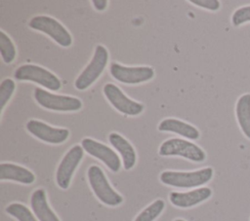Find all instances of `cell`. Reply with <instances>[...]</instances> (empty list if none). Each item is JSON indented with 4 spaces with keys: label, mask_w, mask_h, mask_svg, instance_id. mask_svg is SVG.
<instances>
[{
    "label": "cell",
    "mask_w": 250,
    "mask_h": 221,
    "mask_svg": "<svg viewBox=\"0 0 250 221\" xmlns=\"http://www.w3.org/2000/svg\"><path fill=\"white\" fill-rule=\"evenodd\" d=\"M212 167H204L194 171H171L166 170L160 174V181L168 186L177 188H194L211 180Z\"/></svg>",
    "instance_id": "cell-1"
},
{
    "label": "cell",
    "mask_w": 250,
    "mask_h": 221,
    "mask_svg": "<svg viewBox=\"0 0 250 221\" xmlns=\"http://www.w3.org/2000/svg\"><path fill=\"white\" fill-rule=\"evenodd\" d=\"M87 176L94 194L103 203L109 206H116L123 202L122 196L110 186L100 166H91L88 168Z\"/></svg>",
    "instance_id": "cell-2"
},
{
    "label": "cell",
    "mask_w": 250,
    "mask_h": 221,
    "mask_svg": "<svg viewBox=\"0 0 250 221\" xmlns=\"http://www.w3.org/2000/svg\"><path fill=\"white\" fill-rule=\"evenodd\" d=\"M108 60V52L103 45H98L95 49L94 55L86 66V68L80 73L74 82V86L79 91L88 89L103 73Z\"/></svg>",
    "instance_id": "cell-3"
},
{
    "label": "cell",
    "mask_w": 250,
    "mask_h": 221,
    "mask_svg": "<svg viewBox=\"0 0 250 221\" xmlns=\"http://www.w3.org/2000/svg\"><path fill=\"white\" fill-rule=\"evenodd\" d=\"M14 76L19 81H31L51 91H58L62 87L60 79L55 74L35 64L21 65L16 69Z\"/></svg>",
    "instance_id": "cell-4"
},
{
    "label": "cell",
    "mask_w": 250,
    "mask_h": 221,
    "mask_svg": "<svg viewBox=\"0 0 250 221\" xmlns=\"http://www.w3.org/2000/svg\"><path fill=\"white\" fill-rule=\"evenodd\" d=\"M160 156H180L192 162H203L205 152L192 142L182 138H171L164 141L158 150Z\"/></svg>",
    "instance_id": "cell-5"
},
{
    "label": "cell",
    "mask_w": 250,
    "mask_h": 221,
    "mask_svg": "<svg viewBox=\"0 0 250 221\" xmlns=\"http://www.w3.org/2000/svg\"><path fill=\"white\" fill-rule=\"evenodd\" d=\"M29 27L44 32L62 47H69L72 43L70 33L57 19L48 16H36L29 20Z\"/></svg>",
    "instance_id": "cell-6"
},
{
    "label": "cell",
    "mask_w": 250,
    "mask_h": 221,
    "mask_svg": "<svg viewBox=\"0 0 250 221\" xmlns=\"http://www.w3.org/2000/svg\"><path fill=\"white\" fill-rule=\"evenodd\" d=\"M34 98L40 106L54 111H78L82 107L77 97L51 93L40 88L34 90Z\"/></svg>",
    "instance_id": "cell-7"
},
{
    "label": "cell",
    "mask_w": 250,
    "mask_h": 221,
    "mask_svg": "<svg viewBox=\"0 0 250 221\" xmlns=\"http://www.w3.org/2000/svg\"><path fill=\"white\" fill-rule=\"evenodd\" d=\"M84 155V149L80 145L71 147L62 159L56 172V181L60 188L67 189L72 175L80 164Z\"/></svg>",
    "instance_id": "cell-8"
},
{
    "label": "cell",
    "mask_w": 250,
    "mask_h": 221,
    "mask_svg": "<svg viewBox=\"0 0 250 221\" xmlns=\"http://www.w3.org/2000/svg\"><path fill=\"white\" fill-rule=\"evenodd\" d=\"M111 76L120 83L135 85L149 81L154 76V70L149 66H124L112 62L109 66Z\"/></svg>",
    "instance_id": "cell-9"
},
{
    "label": "cell",
    "mask_w": 250,
    "mask_h": 221,
    "mask_svg": "<svg viewBox=\"0 0 250 221\" xmlns=\"http://www.w3.org/2000/svg\"><path fill=\"white\" fill-rule=\"evenodd\" d=\"M104 94L111 105L120 113L136 116L143 112L144 105L140 102L129 98L125 93L114 84L107 83L104 86Z\"/></svg>",
    "instance_id": "cell-10"
},
{
    "label": "cell",
    "mask_w": 250,
    "mask_h": 221,
    "mask_svg": "<svg viewBox=\"0 0 250 221\" xmlns=\"http://www.w3.org/2000/svg\"><path fill=\"white\" fill-rule=\"evenodd\" d=\"M81 146L83 147L84 151H86L89 155L102 161L112 172H117L120 169V158L108 146L92 138L82 139Z\"/></svg>",
    "instance_id": "cell-11"
},
{
    "label": "cell",
    "mask_w": 250,
    "mask_h": 221,
    "mask_svg": "<svg viewBox=\"0 0 250 221\" xmlns=\"http://www.w3.org/2000/svg\"><path fill=\"white\" fill-rule=\"evenodd\" d=\"M26 129L38 139L51 144L62 143L69 136L68 129L53 128L38 120H29L26 123Z\"/></svg>",
    "instance_id": "cell-12"
},
{
    "label": "cell",
    "mask_w": 250,
    "mask_h": 221,
    "mask_svg": "<svg viewBox=\"0 0 250 221\" xmlns=\"http://www.w3.org/2000/svg\"><path fill=\"white\" fill-rule=\"evenodd\" d=\"M211 195L212 191L210 188L202 187L189 192H171L169 194V200L177 207L188 208L206 201Z\"/></svg>",
    "instance_id": "cell-13"
},
{
    "label": "cell",
    "mask_w": 250,
    "mask_h": 221,
    "mask_svg": "<svg viewBox=\"0 0 250 221\" xmlns=\"http://www.w3.org/2000/svg\"><path fill=\"white\" fill-rule=\"evenodd\" d=\"M31 209L39 221H60L59 217L51 209L44 189H36L30 197Z\"/></svg>",
    "instance_id": "cell-14"
},
{
    "label": "cell",
    "mask_w": 250,
    "mask_h": 221,
    "mask_svg": "<svg viewBox=\"0 0 250 221\" xmlns=\"http://www.w3.org/2000/svg\"><path fill=\"white\" fill-rule=\"evenodd\" d=\"M108 141L113 146V148L119 152L123 161L124 168L126 170L131 169L135 166L137 160L135 149L131 143L122 135L116 132H111L108 135Z\"/></svg>",
    "instance_id": "cell-15"
},
{
    "label": "cell",
    "mask_w": 250,
    "mask_h": 221,
    "mask_svg": "<svg viewBox=\"0 0 250 221\" xmlns=\"http://www.w3.org/2000/svg\"><path fill=\"white\" fill-rule=\"evenodd\" d=\"M0 179L13 180L22 184H31L35 180V175L27 168L11 163L0 165Z\"/></svg>",
    "instance_id": "cell-16"
},
{
    "label": "cell",
    "mask_w": 250,
    "mask_h": 221,
    "mask_svg": "<svg viewBox=\"0 0 250 221\" xmlns=\"http://www.w3.org/2000/svg\"><path fill=\"white\" fill-rule=\"evenodd\" d=\"M158 129L160 131L175 132L189 139H197L200 135L198 129L195 127L173 118H168L161 121L158 125Z\"/></svg>",
    "instance_id": "cell-17"
},
{
    "label": "cell",
    "mask_w": 250,
    "mask_h": 221,
    "mask_svg": "<svg viewBox=\"0 0 250 221\" xmlns=\"http://www.w3.org/2000/svg\"><path fill=\"white\" fill-rule=\"evenodd\" d=\"M235 115L240 129L250 139V93H244L237 99Z\"/></svg>",
    "instance_id": "cell-18"
},
{
    "label": "cell",
    "mask_w": 250,
    "mask_h": 221,
    "mask_svg": "<svg viewBox=\"0 0 250 221\" xmlns=\"http://www.w3.org/2000/svg\"><path fill=\"white\" fill-rule=\"evenodd\" d=\"M165 207V203L162 200H156L142 212H140L134 221H153L155 220Z\"/></svg>",
    "instance_id": "cell-19"
},
{
    "label": "cell",
    "mask_w": 250,
    "mask_h": 221,
    "mask_svg": "<svg viewBox=\"0 0 250 221\" xmlns=\"http://www.w3.org/2000/svg\"><path fill=\"white\" fill-rule=\"evenodd\" d=\"M6 212L19 221H38L28 207L20 203H13L6 207Z\"/></svg>",
    "instance_id": "cell-20"
},
{
    "label": "cell",
    "mask_w": 250,
    "mask_h": 221,
    "mask_svg": "<svg viewBox=\"0 0 250 221\" xmlns=\"http://www.w3.org/2000/svg\"><path fill=\"white\" fill-rule=\"evenodd\" d=\"M0 53L6 63H11L16 57V48L4 31H0Z\"/></svg>",
    "instance_id": "cell-21"
},
{
    "label": "cell",
    "mask_w": 250,
    "mask_h": 221,
    "mask_svg": "<svg viewBox=\"0 0 250 221\" xmlns=\"http://www.w3.org/2000/svg\"><path fill=\"white\" fill-rule=\"evenodd\" d=\"M16 89L15 82L8 78L2 81L0 85V111L2 112L6 103L10 100L14 91Z\"/></svg>",
    "instance_id": "cell-22"
},
{
    "label": "cell",
    "mask_w": 250,
    "mask_h": 221,
    "mask_svg": "<svg viewBox=\"0 0 250 221\" xmlns=\"http://www.w3.org/2000/svg\"><path fill=\"white\" fill-rule=\"evenodd\" d=\"M250 21V5L243 6L234 11L231 17V23L233 26L237 27L245 22Z\"/></svg>",
    "instance_id": "cell-23"
},
{
    "label": "cell",
    "mask_w": 250,
    "mask_h": 221,
    "mask_svg": "<svg viewBox=\"0 0 250 221\" xmlns=\"http://www.w3.org/2000/svg\"><path fill=\"white\" fill-rule=\"evenodd\" d=\"M190 3L211 11L219 10L221 4L218 0H190Z\"/></svg>",
    "instance_id": "cell-24"
},
{
    "label": "cell",
    "mask_w": 250,
    "mask_h": 221,
    "mask_svg": "<svg viewBox=\"0 0 250 221\" xmlns=\"http://www.w3.org/2000/svg\"><path fill=\"white\" fill-rule=\"evenodd\" d=\"M94 7L98 10V11H103L106 8L107 6V1L106 0H93L92 1Z\"/></svg>",
    "instance_id": "cell-25"
},
{
    "label": "cell",
    "mask_w": 250,
    "mask_h": 221,
    "mask_svg": "<svg viewBox=\"0 0 250 221\" xmlns=\"http://www.w3.org/2000/svg\"><path fill=\"white\" fill-rule=\"evenodd\" d=\"M174 221H185V220H184V219H180V218H179V219H176V220H174Z\"/></svg>",
    "instance_id": "cell-26"
}]
</instances>
